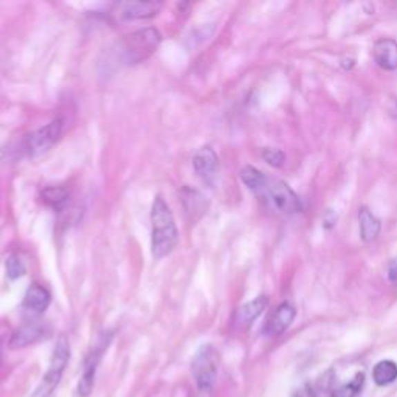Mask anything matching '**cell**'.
<instances>
[{"label": "cell", "mask_w": 397, "mask_h": 397, "mask_svg": "<svg viewBox=\"0 0 397 397\" xmlns=\"http://www.w3.org/2000/svg\"><path fill=\"white\" fill-rule=\"evenodd\" d=\"M151 222H153V239H151L153 256L155 260H162L171 253L179 242V230L173 211L162 196H157L153 202Z\"/></svg>", "instance_id": "cell-1"}, {"label": "cell", "mask_w": 397, "mask_h": 397, "mask_svg": "<svg viewBox=\"0 0 397 397\" xmlns=\"http://www.w3.org/2000/svg\"><path fill=\"white\" fill-rule=\"evenodd\" d=\"M162 42V35L157 28H143L128 35L118 42L115 58L119 66H135L149 59Z\"/></svg>", "instance_id": "cell-2"}, {"label": "cell", "mask_w": 397, "mask_h": 397, "mask_svg": "<svg viewBox=\"0 0 397 397\" xmlns=\"http://www.w3.org/2000/svg\"><path fill=\"white\" fill-rule=\"evenodd\" d=\"M68 360H70V343L66 336H61L58 338V342L55 345L53 354H52V360H50L48 369L46 376L42 377V380L39 385L36 387L30 397H50L55 389L58 388L59 382L62 379V374H64Z\"/></svg>", "instance_id": "cell-3"}, {"label": "cell", "mask_w": 397, "mask_h": 397, "mask_svg": "<svg viewBox=\"0 0 397 397\" xmlns=\"http://www.w3.org/2000/svg\"><path fill=\"white\" fill-rule=\"evenodd\" d=\"M219 369V352L214 346L205 345L197 351L193 360V376L200 391H210L217 377Z\"/></svg>", "instance_id": "cell-4"}, {"label": "cell", "mask_w": 397, "mask_h": 397, "mask_svg": "<svg viewBox=\"0 0 397 397\" xmlns=\"http://www.w3.org/2000/svg\"><path fill=\"white\" fill-rule=\"evenodd\" d=\"M264 197L272 204L276 211L282 214H295L301 210V204L297 194L289 186L286 182L280 179L267 177L266 185L260 191Z\"/></svg>", "instance_id": "cell-5"}, {"label": "cell", "mask_w": 397, "mask_h": 397, "mask_svg": "<svg viewBox=\"0 0 397 397\" xmlns=\"http://www.w3.org/2000/svg\"><path fill=\"white\" fill-rule=\"evenodd\" d=\"M62 134V119H53L48 124L42 126L27 137L25 140V149H27L28 155H39L46 153L53 144L59 140Z\"/></svg>", "instance_id": "cell-6"}, {"label": "cell", "mask_w": 397, "mask_h": 397, "mask_svg": "<svg viewBox=\"0 0 397 397\" xmlns=\"http://www.w3.org/2000/svg\"><path fill=\"white\" fill-rule=\"evenodd\" d=\"M194 171L204 184L213 186L219 175V157L211 146L200 148L193 157Z\"/></svg>", "instance_id": "cell-7"}, {"label": "cell", "mask_w": 397, "mask_h": 397, "mask_svg": "<svg viewBox=\"0 0 397 397\" xmlns=\"http://www.w3.org/2000/svg\"><path fill=\"white\" fill-rule=\"evenodd\" d=\"M163 8L162 2H119L113 5L115 14L123 21H142V19H153Z\"/></svg>", "instance_id": "cell-8"}, {"label": "cell", "mask_w": 397, "mask_h": 397, "mask_svg": "<svg viewBox=\"0 0 397 397\" xmlns=\"http://www.w3.org/2000/svg\"><path fill=\"white\" fill-rule=\"evenodd\" d=\"M109 340L103 337L99 340V343L95 349L90 352V356L87 357L86 360V367H84V373L81 376V380L78 383V394L81 397H87L90 394L92 388H93V382H95V371H97V365L99 363V358L103 356V352L106 351L107 345H109Z\"/></svg>", "instance_id": "cell-9"}, {"label": "cell", "mask_w": 397, "mask_h": 397, "mask_svg": "<svg viewBox=\"0 0 397 397\" xmlns=\"http://www.w3.org/2000/svg\"><path fill=\"white\" fill-rule=\"evenodd\" d=\"M46 333H47L46 325L37 323V321H30V323H25L12 333L10 340V348L11 349L25 348V346L39 342L41 338L46 337Z\"/></svg>", "instance_id": "cell-10"}, {"label": "cell", "mask_w": 397, "mask_h": 397, "mask_svg": "<svg viewBox=\"0 0 397 397\" xmlns=\"http://www.w3.org/2000/svg\"><path fill=\"white\" fill-rule=\"evenodd\" d=\"M295 315H297L295 307L292 304H289V302H282V304L276 307L272 312V315L269 317L264 331L272 337L281 336V333L292 325V321L295 320Z\"/></svg>", "instance_id": "cell-11"}, {"label": "cell", "mask_w": 397, "mask_h": 397, "mask_svg": "<svg viewBox=\"0 0 397 397\" xmlns=\"http://www.w3.org/2000/svg\"><path fill=\"white\" fill-rule=\"evenodd\" d=\"M374 61L383 70H396L397 68V42L394 39H380L376 42Z\"/></svg>", "instance_id": "cell-12"}, {"label": "cell", "mask_w": 397, "mask_h": 397, "mask_svg": "<svg viewBox=\"0 0 397 397\" xmlns=\"http://www.w3.org/2000/svg\"><path fill=\"white\" fill-rule=\"evenodd\" d=\"M52 302V293L46 287L39 284H33L27 289L23 297V307L30 312L43 313Z\"/></svg>", "instance_id": "cell-13"}, {"label": "cell", "mask_w": 397, "mask_h": 397, "mask_svg": "<svg viewBox=\"0 0 397 397\" xmlns=\"http://www.w3.org/2000/svg\"><path fill=\"white\" fill-rule=\"evenodd\" d=\"M182 202H184L186 214L191 216L193 220L202 217L206 213L208 202L197 190H193V188L188 186L184 188V190H182Z\"/></svg>", "instance_id": "cell-14"}, {"label": "cell", "mask_w": 397, "mask_h": 397, "mask_svg": "<svg viewBox=\"0 0 397 397\" xmlns=\"http://www.w3.org/2000/svg\"><path fill=\"white\" fill-rule=\"evenodd\" d=\"M267 304H269V300L267 297H264V295L262 297L255 298L253 301L247 302V304H244L238 311L236 323L239 326H250L258 317H260L264 309L267 307Z\"/></svg>", "instance_id": "cell-15"}, {"label": "cell", "mask_w": 397, "mask_h": 397, "mask_svg": "<svg viewBox=\"0 0 397 397\" xmlns=\"http://www.w3.org/2000/svg\"><path fill=\"white\" fill-rule=\"evenodd\" d=\"M358 222H360V236L365 242H371L379 236L380 220L371 213L367 206L358 210Z\"/></svg>", "instance_id": "cell-16"}, {"label": "cell", "mask_w": 397, "mask_h": 397, "mask_svg": "<svg viewBox=\"0 0 397 397\" xmlns=\"http://www.w3.org/2000/svg\"><path fill=\"white\" fill-rule=\"evenodd\" d=\"M373 379L380 387L391 385L397 380V365L393 360H382L373 369Z\"/></svg>", "instance_id": "cell-17"}, {"label": "cell", "mask_w": 397, "mask_h": 397, "mask_svg": "<svg viewBox=\"0 0 397 397\" xmlns=\"http://www.w3.org/2000/svg\"><path fill=\"white\" fill-rule=\"evenodd\" d=\"M41 197L48 206H52L53 210L59 211L68 202V191L66 188L61 186H47L42 190Z\"/></svg>", "instance_id": "cell-18"}, {"label": "cell", "mask_w": 397, "mask_h": 397, "mask_svg": "<svg viewBox=\"0 0 397 397\" xmlns=\"http://www.w3.org/2000/svg\"><path fill=\"white\" fill-rule=\"evenodd\" d=\"M241 180L244 182V185L250 188L251 191L260 193L264 185H266L267 175H264L261 171H258L253 166H245L241 171Z\"/></svg>", "instance_id": "cell-19"}, {"label": "cell", "mask_w": 397, "mask_h": 397, "mask_svg": "<svg viewBox=\"0 0 397 397\" xmlns=\"http://www.w3.org/2000/svg\"><path fill=\"white\" fill-rule=\"evenodd\" d=\"M365 383V376L357 374L349 383L338 387L336 391L332 393V397H358Z\"/></svg>", "instance_id": "cell-20"}, {"label": "cell", "mask_w": 397, "mask_h": 397, "mask_svg": "<svg viewBox=\"0 0 397 397\" xmlns=\"http://www.w3.org/2000/svg\"><path fill=\"white\" fill-rule=\"evenodd\" d=\"M5 270H6V276H8L11 281L22 278V276L27 273V267H25L23 261L17 255H10L8 258H6Z\"/></svg>", "instance_id": "cell-21"}, {"label": "cell", "mask_w": 397, "mask_h": 397, "mask_svg": "<svg viewBox=\"0 0 397 397\" xmlns=\"http://www.w3.org/2000/svg\"><path fill=\"white\" fill-rule=\"evenodd\" d=\"M262 159L266 160L269 165H272L275 168H280V166H282V163H284L286 155L280 149L267 148V149L262 151Z\"/></svg>", "instance_id": "cell-22"}, {"label": "cell", "mask_w": 397, "mask_h": 397, "mask_svg": "<svg viewBox=\"0 0 397 397\" xmlns=\"http://www.w3.org/2000/svg\"><path fill=\"white\" fill-rule=\"evenodd\" d=\"M388 278L393 282H397V260L389 262L388 266Z\"/></svg>", "instance_id": "cell-23"}, {"label": "cell", "mask_w": 397, "mask_h": 397, "mask_svg": "<svg viewBox=\"0 0 397 397\" xmlns=\"http://www.w3.org/2000/svg\"><path fill=\"white\" fill-rule=\"evenodd\" d=\"M3 155H5V151L0 148V162H2V159H3Z\"/></svg>", "instance_id": "cell-24"}]
</instances>
